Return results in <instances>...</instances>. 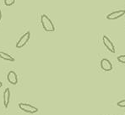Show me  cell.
<instances>
[{
	"label": "cell",
	"instance_id": "obj_12",
	"mask_svg": "<svg viewBox=\"0 0 125 115\" xmlns=\"http://www.w3.org/2000/svg\"><path fill=\"white\" fill-rule=\"evenodd\" d=\"M117 105L119 107H125V99L119 101L118 103H117Z\"/></svg>",
	"mask_w": 125,
	"mask_h": 115
},
{
	"label": "cell",
	"instance_id": "obj_4",
	"mask_svg": "<svg viewBox=\"0 0 125 115\" xmlns=\"http://www.w3.org/2000/svg\"><path fill=\"white\" fill-rule=\"evenodd\" d=\"M125 14V10H117L114 12L110 13L109 14H107L106 16V19L110 20H117L118 18L123 17Z\"/></svg>",
	"mask_w": 125,
	"mask_h": 115
},
{
	"label": "cell",
	"instance_id": "obj_14",
	"mask_svg": "<svg viewBox=\"0 0 125 115\" xmlns=\"http://www.w3.org/2000/svg\"><path fill=\"white\" fill-rule=\"evenodd\" d=\"M2 86H3V83H2L1 81H0V88H1Z\"/></svg>",
	"mask_w": 125,
	"mask_h": 115
},
{
	"label": "cell",
	"instance_id": "obj_2",
	"mask_svg": "<svg viewBox=\"0 0 125 115\" xmlns=\"http://www.w3.org/2000/svg\"><path fill=\"white\" fill-rule=\"evenodd\" d=\"M18 107L21 110L24 111L26 114H36L38 112V108L36 107L28 104V103H20L18 104Z\"/></svg>",
	"mask_w": 125,
	"mask_h": 115
},
{
	"label": "cell",
	"instance_id": "obj_7",
	"mask_svg": "<svg viewBox=\"0 0 125 115\" xmlns=\"http://www.w3.org/2000/svg\"><path fill=\"white\" fill-rule=\"evenodd\" d=\"M7 80L11 85H16L18 83V76L16 73L13 70H11L7 75Z\"/></svg>",
	"mask_w": 125,
	"mask_h": 115
},
{
	"label": "cell",
	"instance_id": "obj_1",
	"mask_svg": "<svg viewBox=\"0 0 125 115\" xmlns=\"http://www.w3.org/2000/svg\"><path fill=\"white\" fill-rule=\"evenodd\" d=\"M41 23L44 31H47V32H53V31H55L54 25H53L52 21L50 20V18L47 14H42Z\"/></svg>",
	"mask_w": 125,
	"mask_h": 115
},
{
	"label": "cell",
	"instance_id": "obj_5",
	"mask_svg": "<svg viewBox=\"0 0 125 115\" xmlns=\"http://www.w3.org/2000/svg\"><path fill=\"white\" fill-rule=\"evenodd\" d=\"M102 42H103V44H104L105 47L108 49V51H110L111 53H115L116 50H115L114 45H113V42H112V41L110 40L107 36H103V37H102Z\"/></svg>",
	"mask_w": 125,
	"mask_h": 115
},
{
	"label": "cell",
	"instance_id": "obj_3",
	"mask_svg": "<svg viewBox=\"0 0 125 115\" xmlns=\"http://www.w3.org/2000/svg\"><path fill=\"white\" fill-rule=\"evenodd\" d=\"M30 36H31V33L30 31H27L25 32L23 36H21V38L19 39V41L17 42L16 43L15 47L16 48H22L23 47H25L26 45V43L29 42V39H30Z\"/></svg>",
	"mask_w": 125,
	"mask_h": 115
},
{
	"label": "cell",
	"instance_id": "obj_9",
	"mask_svg": "<svg viewBox=\"0 0 125 115\" xmlns=\"http://www.w3.org/2000/svg\"><path fill=\"white\" fill-rule=\"evenodd\" d=\"M0 58H1L2 59H3V60L8 61V62H14V61H15L14 58H13L11 55L2 51H0Z\"/></svg>",
	"mask_w": 125,
	"mask_h": 115
},
{
	"label": "cell",
	"instance_id": "obj_6",
	"mask_svg": "<svg viewBox=\"0 0 125 115\" xmlns=\"http://www.w3.org/2000/svg\"><path fill=\"white\" fill-rule=\"evenodd\" d=\"M101 68L102 69V70L106 72H109V71H112L113 69V64L112 63L110 62L109 59L107 58H102L101 60Z\"/></svg>",
	"mask_w": 125,
	"mask_h": 115
},
{
	"label": "cell",
	"instance_id": "obj_8",
	"mask_svg": "<svg viewBox=\"0 0 125 115\" xmlns=\"http://www.w3.org/2000/svg\"><path fill=\"white\" fill-rule=\"evenodd\" d=\"M3 105H4L5 107H7L9 106V103H10V91L9 88H6L3 92Z\"/></svg>",
	"mask_w": 125,
	"mask_h": 115
},
{
	"label": "cell",
	"instance_id": "obj_13",
	"mask_svg": "<svg viewBox=\"0 0 125 115\" xmlns=\"http://www.w3.org/2000/svg\"><path fill=\"white\" fill-rule=\"evenodd\" d=\"M1 19H2V11L1 9H0V21H1Z\"/></svg>",
	"mask_w": 125,
	"mask_h": 115
},
{
	"label": "cell",
	"instance_id": "obj_11",
	"mask_svg": "<svg viewBox=\"0 0 125 115\" xmlns=\"http://www.w3.org/2000/svg\"><path fill=\"white\" fill-rule=\"evenodd\" d=\"M117 61H118V62L122 63V64H125V54L118 56L117 58Z\"/></svg>",
	"mask_w": 125,
	"mask_h": 115
},
{
	"label": "cell",
	"instance_id": "obj_10",
	"mask_svg": "<svg viewBox=\"0 0 125 115\" xmlns=\"http://www.w3.org/2000/svg\"><path fill=\"white\" fill-rule=\"evenodd\" d=\"M15 0H4V4L6 6H11V5L14 4Z\"/></svg>",
	"mask_w": 125,
	"mask_h": 115
}]
</instances>
